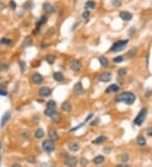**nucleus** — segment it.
<instances>
[{"label": "nucleus", "mask_w": 152, "mask_h": 167, "mask_svg": "<svg viewBox=\"0 0 152 167\" xmlns=\"http://www.w3.org/2000/svg\"><path fill=\"white\" fill-rule=\"evenodd\" d=\"M136 100L135 95L134 93L130 92V91H126V92H122L118 94V95H116L115 97V101L116 102H124L126 105H128V106H131L134 103Z\"/></svg>", "instance_id": "obj_1"}, {"label": "nucleus", "mask_w": 152, "mask_h": 167, "mask_svg": "<svg viewBox=\"0 0 152 167\" xmlns=\"http://www.w3.org/2000/svg\"><path fill=\"white\" fill-rule=\"evenodd\" d=\"M128 40H119V41L114 42L112 44V46H111L110 48V52H118L120 51H122L125 48V46L128 45Z\"/></svg>", "instance_id": "obj_2"}, {"label": "nucleus", "mask_w": 152, "mask_h": 167, "mask_svg": "<svg viewBox=\"0 0 152 167\" xmlns=\"http://www.w3.org/2000/svg\"><path fill=\"white\" fill-rule=\"evenodd\" d=\"M147 116V109L146 108H143L141 109V111L138 112V114L137 115V117H135V119L134 120V123L137 126H140L143 122H144L145 117Z\"/></svg>", "instance_id": "obj_3"}, {"label": "nucleus", "mask_w": 152, "mask_h": 167, "mask_svg": "<svg viewBox=\"0 0 152 167\" xmlns=\"http://www.w3.org/2000/svg\"><path fill=\"white\" fill-rule=\"evenodd\" d=\"M42 149L46 153H51L55 150V144L54 141L52 139H46L42 142Z\"/></svg>", "instance_id": "obj_4"}, {"label": "nucleus", "mask_w": 152, "mask_h": 167, "mask_svg": "<svg viewBox=\"0 0 152 167\" xmlns=\"http://www.w3.org/2000/svg\"><path fill=\"white\" fill-rule=\"evenodd\" d=\"M69 68L74 72H80L82 68V64L80 63V60L78 59H73L69 63Z\"/></svg>", "instance_id": "obj_5"}, {"label": "nucleus", "mask_w": 152, "mask_h": 167, "mask_svg": "<svg viewBox=\"0 0 152 167\" xmlns=\"http://www.w3.org/2000/svg\"><path fill=\"white\" fill-rule=\"evenodd\" d=\"M38 94H39V95L41 97H48L52 95V90H51L50 88L44 86V87H42L40 89Z\"/></svg>", "instance_id": "obj_6"}, {"label": "nucleus", "mask_w": 152, "mask_h": 167, "mask_svg": "<svg viewBox=\"0 0 152 167\" xmlns=\"http://www.w3.org/2000/svg\"><path fill=\"white\" fill-rule=\"evenodd\" d=\"M31 79H32V82L35 84H41L42 82H43V77L41 73H34L31 76Z\"/></svg>", "instance_id": "obj_7"}, {"label": "nucleus", "mask_w": 152, "mask_h": 167, "mask_svg": "<svg viewBox=\"0 0 152 167\" xmlns=\"http://www.w3.org/2000/svg\"><path fill=\"white\" fill-rule=\"evenodd\" d=\"M112 74L111 72H104L102 74H100L99 80L100 82L106 83V82H109L112 79Z\"/></svg>", "instance_id": "obj_8"}, {"label": "nucleus", "mask_w": 152, "mask_h": 167, "mask_svg": "<svg viewBox=\"0 0 152 167\" xmlns=\"http://www.w3.org/2000/svg\"><path fill=\"white\" fill-rule=\"evenodd\" d=\"M119 17L121 18L122 20L129 21L133 19V14L129 12H127V11H122V12L119 13Z\"/></svg>", "instance_id": "obj_9"}, {"label": "nucleus", "mask_w": 152, "mask_h": 167, "mask_svg": "<svg viewBox=\"0 0 152 167\" xmlns=\"http://www.w3.org/2000/svg\"><path fill=\"white\" fill-rule=\"evenodd\" d=\"M78 163V160L75 157H68V159L65 160L64 164L68 167H74Z\"/></svg>", "instance_id": "obj_10"}, {"label": "nucleus", "mask_w": 152, "mask_h": 167, "mask_svg": "<svg viewBox=\"0 0 152 167\" xmlns=\"http://www.w3.org/2000/svg\"><path fill=\"white\" fill-rule=\"evenodd\" d=\"M42 8H43V10L45 11L46 14H52V13L54 12V10H55L54 7H53L50 3H48V2L43 3Z\"/></svg>", "instance_id": "obj_11"}, {"label": "nucleus", "mask_w": 152, "mask_h": 167, "mask_svg": "<svg viewBox=\"0 0 152 167\" xmlns=\"http://www.w3.org/2000/svg\"><path fill=\"white\" fill-rule=\"evenodd\" d=\"M118 90H119V86L116 84H111V85H109L108 87L106 89L105 93H106V94H110V93H116V92H118Z\"/></svg>", "instance_id": "obj_12"}, {"label": "nucleus", "mask_w": 152, "mask_h": 167, "mask_svg": "<svg viewBox=\"0 0 152 167\" xmlns=\"http://www.w3.org/2000/svg\"><path fill=\"white\" fill-rule=\"evenodd\" d=\"M50 118L52 122H56V123H58L62 121V116L57 111H55L52 115L50 116Z\"/></svg>", "instance_id": "obj_13"}, {"label": "nucleus", "mask_w": 152, "mask_h": 167, "mask_svg": "<svg viewBox=\"0 0 152 167\" xmlns=\"http://www.w3.org/2000/svg\"><path fill=\"white\" fill-rule=\"evenodd\" d=\"M10 117H11L10 112V111H6V112L4 114L3 117H2V119H1V122H0V125H1L2 128L5 126V124L7 123L8 120L10 119Z\"/></svg>", "instance_id": "obj_14"}, {"label": "nucleus", "mask_w": 152, "mask_h": 167, "mask_svg": "<svg viewBox=\"0 0 152 167\" xmlns=\"http://www.w3.org/2000/svg\"><path fill=\"white\" fill-rule=\"evenodd\" d=\"M74 93L76 95H80L83 93L84 88L81 82H78V83H76L74 84Z\"/></svg>", "instance_id": "obj_15"}, {"label": "nucleus", "mask_w": 152, "mask_h": 167, "mask_svg": "<svg viewBox=\"0 0 152 167\" xmlns=\"http://www.w3.org/2000/svg\"><path fill=\"white\" fill-rule=\"evenodd\" d=\"M68 150L72 151V152H77L80 149V145L77 142H71V143L68 144Z\"/></svg>", "instance_id": "obj_16"}, {"label": "nucleus", "mask_w": 152, "mask_h": 167, "mask_svg": "<svg viewBox=\"0 0 152 167\" xmlns=\"http://www.w3.org/2000/svg\"><path fill=\"white\" fill-rule=\"evenodd\" d=\"M48 135H49V138H50L52 141H56V140H58L59 138L58 131L56 130V129H50L48 132Z\"/></svg>", "instance_id": "obj_17"}, {"label": "nucleus", "mask_w": 152, "mask_h": 167, "mask_svg": "<svg viewBox=\"0 0 152 167\" xmlns=\"http://www.w3.org/2000/svg\"><path fill=\"white\" fill-rule=\"evenodd\" d=\"M61 108L64 111L70 112L71 110H72V105L69 101H64L61 105Z\"/></svg>", "instance_id": "obj_18"}, {"label": "nucleus", "mask_w": 152, "mask_h": 167, "mask_svg": "<svg viewBox=\"0 0 152 167\" xmlns=\"http://www.w3.org/2000/svg\"><path fill=\"white\" fill-rule=\"evenodd\" d=\"M137 52H138V47L134 46V47H132L130 50L127 52V57H128V58H133V57H134L136 56Z\"/></svg>", "instance_id": "obj_19"}, {"label": "nucleus", "mask_w": 152, "mask_h": 167, "mask_svg": "<svg viewBox=\"0 0 152 167\" xmlns=\"http://www.w3.org/2000/svg\"><path fill=\"white\" fill-rule=\"evenodd\" d=\"M53 79L57 82H62L64 79V75L61 72H55L53 73Z\"/></svg>", "instance_id": "obj_20"}, {"label": "nucleus", "mask_w": 152, "mask_h": 167, "mask_svg": "<svg viewBox=\"0 0 152 167\" xmlns=\"http://www.w3.org/2000/svg\"><path fill=\"white\" fill-rule=\"evenodd\" d=\"M98 60H99V63H100V65H102V67H104V68H106V67H107L109 65L108 59H107L106 57H105L104 56H100L99 58H98Z\"/></svg>", "instance_id": "obj_21"}, {"label": "nucleus", "mask_w": 152, "mask_h": 167, "mask_svg": "<svg viewBox=\"0 0 152 167\" xmlns=\"http://www.w3.org/2000/svg\"><path fill=\"white\" fill-rule=\"evenodd\" d=\"M104 160H105V158H104L103 155H97V156H96L95 158H94L93 162L96 165H100V164L103 163Z\"/></svg>", "instance_id": "obj_22"}, {"label": "nucleus", "mask_w": 152, "mask_h": 167, "mask_svg": "<svg viewBox=\"0 0 152 167\" xmlns=\"http://www.w3.org/2000/svg\"><path fill=\"white\" fill-rule=\"evenodd\" d=\"M44 134H45V133H44L43 129L38 128L35 133V137H36V139H41L44 137Z\"/></svg>", "instance_id": "obj_23"}, {"label": "nucleus", "mask_w": 152, "mask_h": 167, "mask_svg": "<svg viewBox=\"0 0 152 167\" xmlns=\"http://www.w3.org/2000/svg\"><path fill=\"white\" fill-rule=\"evenodd\" d=\"M106 139H107V138L106 137V136H99V137H97L96 139L94 140V141H92V144H99L104 143Z\"/></svg>", "instance_id": "obj_24"}, {"label": "nucleus", "mask_w": 152, "mask_h": 167, "mask_svg": "<svg viewBox=\"0 0 152 167\" xmlns=\"http://www.w3.org/2000/svg\"><path fill=\"white\" fill-rule=\"evenodd\" d=\"M30 45H32V39H31L30 36H26V38L24 39L22 46L27 47V46H30Z\"/></svg>", "instance_id": "obj_25"}, {"label": "nucleus", "mask_w": 152, "mask_h": 167, "mask_svg": "<svg viewBox=\"0 0 152 167\" xmlns=\"http://www.w3.org/2000/svg\"><path fill=\"white\" fill-rule=\"evenodd\" d=\"M46 20H48V17H46V15H42V16L39 19V20L37 21L36 26H37V27H38V26L40 27V26L43 25V24L46 22Z\"/></svg>", "instance_id": "obj_26"}, {"label": "nucleus", "mask_w": 152, "mask_h": 167, "mask_svg": "<svg viewBox=\"0 0 152 167\" xmlns=\"http://www.w3.org/2000/svg\"><path fill=\"white\" fill-rule=\"evenodd\" d=\"M137 143L140 146L144 147L145 146V144H146V141H145V139L143 136H138L137 138Z\"/></svg>", "instance_id": "obj_27"}, {"label": "nucleus", "mask_w": 152, "mask_h": 167, "mask_svg": "<svg viewBox=\"0 0 152 167\" xmlns=\"http://www.w3.org/2000/svg\"><path fill=\"white\" fill-rule=\"evenodd\" d=\"M46 61L49 64H53L56 61V57L54 55H48L46 57Z\"/></svg>", "instance_id": "obj_28"}, {"label": "nucleus", "mask_w": 152, "mask_h": 167, "mask_svg": "<svg viewBox=\"0 0 152 167\" xmlns=\"http://www.w3.org/2000/svg\"><path fill=\"white\" fill-rule=\"evenodd\" d=\"M86 8H90V9H93V8H96V3L94 1L89 0V1H87L86 3Z\"/></svg>", "instance_id": "obj_29"}, {"label": "nucleus", "mask_w": 152, "mask_h": 167, "mask_svg": "<svg viewBox=\"0 0 152 167\" xmlns=\"http://www.w3.org/2000/svg\"><path fill=\"white\" fill-rule=\"evenodd\" d=\"M11 42H12V41L8 38H6V37H4V38H2L1 40H0V43H1L2 45L8 46V45H10Z\"/></svg>", "instance_id": "obj_30"}, {"label": "nucleus", "mask_w": 152, "mask_h": 167, "mask_svg": "<svg viewBox=\"0 0 152 167\" xmlns=\"http://www.w3.org/2000/svg\"><path fill=\"white\" fill-rule=\"evenodd\" d=\"M46 108L49 109H55L56 108V102L52 100L46 102Z\"/></svg>", "instance_id": "obj_31"}, {"label": "nucleus", "mask_w": 152, "mask_h": 167, "mask_svg": "<svg viewBox=\"0 0 152 167\" xmlns=\"http://www.w3.org/2000/svg\"><path fill=\"white\" fill-rule=\"evenodd\" d=\"M118 74L120 78L124 77L127 74V69H125V68H119L118 70Z\"/></svg>", "instance_id": "obj_32"}, {"label": "nucleus", "mask_w": 152, "mask_h": 167, "mask_svg": "<svg viewBox=\"0 0 152 167\" xmlns=\"http://www.w3.org/2000/svg\"><path fill=\"white\" fill-rule=\"evenodd\" d=\"M112 4L114 7L118 8L120 6H122V1L121 0H112Z\"/></svg>", "instance_id": "obj_33"}, {"label": "nucleus", "mask_w": 152, "mask_h": 167, "mask_svg": "<svg viewBox=\"0 0 152 167\" xmlns=\"http://www.w3.org/2000/svg\"><path fill=\"white\" fill-rule=\"evenodd\" d=\"M54 34V28H50L49 30H48V31L46 32L45 34V37H46V38H48V37H51L52 36V35Z\"/></svg>", "instance_id": "obj_34"}, {"label": "nucleus", "mask_w": 152, "mask_h": 167, "mask_svg": "<svg viewBox=\"0 0 152 167\" xmlns=\"http://www.w3.org/2000/svg\"><path fill=\"white\" fill-rule=\"evenodd\" d=\"M124 61V57L122 56H118V57H114L113 58V62L115 63H120Z\"/></svg>", "instance_id": "obj_35"}, {"label": "nucleus", "mask_w": 152, "mask_h": 167, "mask_svg": "<svg viewBox=\"0 0 152 167\" xmlns=\"http://www.w3.org/2000/svg\"><path fill=\"white\" fill-rule=\"evenodd\" d=\"M55 111H56L55 109H49V108H46V110H45V111H44V114H45L46 116H48V117H50V116L52 115Z\"/></svg>", "instance_id": "obj_36"}, {"label": "nucleus", "mask_w": 152, "mask_h": 167, "mask_svg": "<svg viewBox=\"0 0 152 167\" xmlns=\"http://www.w3.org/2000/svg\"><path fill=\"white\" fill-rule=\"evenodd\" d=\"M8 95V91L5 90V88L0 86V95H3V96H6Z\"/></svg>", "instance_id": "obj_37"}, {"label": "nucleus", "mask_w": 152, "mask_h": 167, "mask_svg": "<svg viewBox=\"0 0 152 167\" xmlns=\"http://www.w3.org/2000/svg\"><path fill=\"white\" fill-rule=\"evenodd\" d=\"M128 159H129V156H128V154L124 153V154H122V155H121V160H122V161L126 162V161H128Z\"/></svg>", "instance_id": "obj_38"}, {"label": "nucleus", "mask_w": 152, "mask_h": 167, "mask_svg": "<svg viewBox=\"0 0 152 167\" xmlns=\"http://www.w3.org/2000/svg\"><path fill=\"white\" fill-rule=\"evenodd\" d=\"M90 15V12L89 10H84L83 12V14H82V17L84 18V19H87V18H89Z\"/></svg>", "instance_id": "obj_39"}, {"label": "nucleus", "mask_w": 152, "mask_h": 167, "mask_svg": "<svg viewBox=\"0 0 152 167\" xmlns=\"http://www.w3.org/2000/svg\"><path fill=\"white\" fill-rule=\"evenodd\" d=\"M20 69H21V72L23 73L24 70H26V64L24 63V61H21L20 63Z\"/></svg>", "instance_id": "obj_40"}, {"label": "nucleus", "mask_w": 152, "mask_h": 167, "mask_svg": "<svg viewBox=\"0 0 152 167\" xmlns=\"http://www.w3.org/2000/svg\"><path fill=\"white\" fill-rule=\"evenodd\" d=\"M10 8H12V9H15L16 8V7H17V4H16V3L14 1V0H10Z\"/></svg>", "instance_id": "obj_41"}, {"label": "nucleus", "mask_w": 152, "mask_h": 167, "mask_svg": "<svg viewBox=\"0 0 152 167\" xmlns=\"http://www.w3.org/2000/svg\"><path fill=\"white\" fill-rule=\"evenodd\" d=\"M84 126V123H81L80 125H78V126H76V127H74V128H71L70 129V131L69 132H75V131H77L78 129L79 128H82V127Z\"/></svg>", "instance_id": "obj_42"}, {"label": "nucleus", "mask_w": 152, "mask_h": 167, "mask_svg": "<svg viewBox=\"0 0 152 167\" xmlns=\"http://www.w3.org/2000/svg\"><path fill=\"white\" fill-rule=\"evenodd\" d=\"M146 134L150 137H152V127H150L146 129Z\"/></svg>", "instance_id": "obj_43"}, {"label": "nucleus", "mask_w": 152, "mask_h": 167, "mask_svg": "<svg viewBox=\"0 0 152 167\" xmlns=\"http://www.w3.org/2000/svg\"><path fill=\"white\" fill-rule=\"evenodd\" d=\"M80 163H81V165L83 166H86L87 164H88V161H87L86 159H84V158H82L81 160H80Z\"/></svg>", "instance_id": "obj_44"}, {"label": "nucleus", "mask_w": 152, "mask_h": 167, "mask_svg": "<svg viewBox=\"0 0 152 167\" xmlns=\"http://www.w3.org/2000/svg\"><path fill=\"white\" fill-rule=\"evenodd\" d=\"M8 68V66L5 63H2L1 64V69L3 71H6Z\"/></svg>", "instance_id": "obj_45"}, {"label": "nucleus", "mask_w": 152, "mask_h": 167, "mask_svg": "<svg viewBox=\"0 0 152 167\" xmlns=\"http://www.w3.org/2000/svg\"><path fill=\"white\" fill-rule=\"evenodd\" d=\"M93 117H94V114H93V113H90V115H88V116H87V117L86 118V121H84V122H89V121H90V120L91 118H92Z\"/></svg>", "instance_id": "obj_46"}, {"label": "nucleus", "mask_w": 152, "mask_h": 167, "mask_svg": "<svg viewBox=\"0 0 152 167\" xmlns=\"http://www.w3.org/2000/svg\"><path fill=\"white\" fill-rule=\"evenodd\" d=\"M98 122H99V120H98V119H96V120H95V121L91 122L90 125V126H96V125H97Z\"/></svg>", "instance_id": "obj_47"}, {"label": "nucleus", "mask_w": 152, "mask_h": 167, "mask_svg": "<svg viewBox=\"0 0 152 167\" xmlns=\"http://www.w3.org/2000/svg\"><path fill=\"white\" fill-rule=\"evenodd\" d=\"M116 167H131L130 166H128V165H124V164H119V165H117Z\"/></svg>", "instance_id": "obj_48"}, {"label": "nucleus", "mask_w": 152, "mask_h": 167, "mask_svg": "<svg viewBox=\"0 0 152 167\" xmlns=\"http://www.w3.org/2000/svg\"><path fill=\"white\" fill-rule=\"evenodd\" d=\"M29 135H30V133H29L28 131H26V133H24V136H26V139H27V138L29 137Z\"/></svg>", "instance_id": "obj_49"}, {"label": "nucleus", "mask_w": 152, "mask_h": 167, "mask_svg": "<svg viewBox=\"0 0 152 167\" xmlns=\"http://www.w3.org/2000/svg\"><path fill=\"white\" fill-rule=\"evenodd\" d=\"M11 167H21V166L20 164H14Z\"/></svg>", "instance_id": "obj_50"}, {"label": "nucleus", "mask_w": 152, "mask_h": 167, "mask_svg": "<svg viewBox=\"0 0 152 167\" xmlns=\"http://www.w3.org/2000/svg\"><path fill=\"white\" fill-rule=\"evenodd\" d=\"M0 149H1V144H0Z\"/></svg>", "instance_id": "obj_51"}]
</instances>
